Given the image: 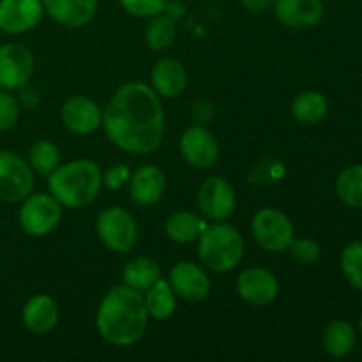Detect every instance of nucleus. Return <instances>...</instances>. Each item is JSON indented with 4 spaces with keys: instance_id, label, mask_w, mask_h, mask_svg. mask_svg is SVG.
Instances as JSON below:
<instances>
[{
    "instance_id": "28",
    "label": "nucleus",
    "mask_w": 362,
    "mask_h": 362,
    "mask_svg": "<svg viewBox=\"0 0 362 362\" xmlns=\"http://www.w3.org/2000/svg\"><path fill=\"white\" fill-rule=\"evenodd\" d=\"M28 165L39 175L48 177L60 165V154L55 144L48 140H39L28 148Z\"/></svg>"
},
{
    "instance_id": "21",
    "label": "nucleus",
    "mask_w": 362,
    "mask_h": 362,
    "mask_svg": "<svg viewBox=\"0 0 362 362\" xmlns=\"http://www.w3.org/2000/svg\"><path fill=\"white\" fill-rule=\"evenodd\" d=\"M356 329L346 320H334L322 332V349L334 359H343L356 346Z\"/></svg>"
},
{
    "instance_id": "5",
    "label": "nucleus",
    "mask_w": 362,
    "mask_h": 362,
    "mask_svg": "<svg viewBox=\"0 0 362 362\" xmlns=\"http://www.w3.org/2000/svg\"><path fill=\"white\" fill-rule=\"evenodd\" d=\"M62 218V205L46 193L28 194L18 211L20 228L30 237H45L57 228Z\"/></svg>"
},
{
    "instance_id": "12",
    "label": "nucleus",
    "mask_w": 362,
    "mask_h": 362,
    "mask_svg": "<svg viewBox=\"0 0 362 362\" xmlns=\"http://www.w3.org/2000/svg\"><path fill=\"white\" fill-rule=\"evenodd\" d=\"M237 292L244 303L251 306H265L278 296V279L267 269H246L237 279Z\"/></svg>"
},
{
    "instance_id": "27",
    "label": "nucleus",
    "mask_w": 362,
    "mask_h": 362,
    "mask_svg": "<svg viewBox=\"0 0 362 362\" xmlns=\"http://www.w3.org/2000/svg\"><path fill=\"white\" fill-rule=\"evenodd\" d=\"M177 34L175 20L168 14H156L152 16V21L147 25L145 30V42L152 52H161L168 48L173 42Z\"/></svg>"
},
{
    "instance_id": "4",
    "label": "nucleus",
    "mask_w": 362,
    "mask_h": 362,
    "mask_svg": "<svg viewBox=\"0 0 362 362\" xmlns=\"http://www.w3.org/2000/svg\"><path fill=\"white\" fill-rule=\"evenodd\" d=\"M244 255V240L239 230L226 223L207 226L198 237V257L214 272H228L239 265Z\"/></svg>"
},
{
    "instance_id": "3",
    "label": "nucleus",
    "mask_w": 362,
    "mask_h": 362,
    "mask_svg": "<svg viewBox=\"0 0 362 362\" xmlns=\"http://www.w3.org/2000/svg\"><path fill=\"white\" fill-rule=\"evenodd\" d=\"M103 186V173L90 159H74L59 165L48 175V191L62 207L81 209L95 200Z\"/></svg>"
},
{
    "instance_id": "6",
    "label": "nucleus",
    "mask_w": 362,
    "mask_h": 362,
    "mask_svg": "<svg viewBox=\"0 0 362 362\" xmlns=\"http://www.w3.org/2000/svg\"><path fill=\"white\" fill-rule=\"evenodd\" d=\"M99 240L115 253H127L138 240V226L133 216L122 207L105 209L95 223Z\"/></svg>"
},
{
    "instance_id": "34",
    "label": "nucleus",
    "mask_w": 362,
    "mask_h": 362,
    "mask_svg": "<svg viewBox=\"0 0 362 362\" xmlns=\"http://www.w3.org/2000/svg\"><path fill=\"white\" fill-rule=\"evenodd\" d=\"M240 4L251 13H265L271 9L274 0H240Z\"/></svg>"
},
{
    "instance_id": "14",
    "label": "nucleus",
    "mask_w": 362,
    "mask_h": 362,
    "mask_svg": "<svg viewBox=\"0 0 362 362\" xmlns=\"http://www.w3.org/2000/svg\"><path fill=\"white\" fill-rule=\"evenodd\" d=\"M60 119L71 133L92 134L101 127L103 113L95 101L85 95H74L64 103L60 110Z\"/></svg>"
},
{
    "instance_id": "16",
    "label": "nucleus",
    "mask_w": 362,
    "mask_h": 362,
    "mask_svg": "<svg viewBox=\"0 0 362 362\" xmlns=\"http://www.w3.org/2000/svg\"><path fill=\"white\" fill-rule=\"evenodd\" d=\"M276 18L288 28H311L324 18L322 0H274Z\"/></svg>"
},
{
    "instance_id": "15",
    "label": "nucleus",
    "mask_w": 362,
    "mask_h": 362,
    "mask_svg": "<svg viewBox=\"0 0 362 362\" xmlns=\"http://www.w3.org/2000/svg\"><path fill=\"white\" fill-rule=\"evenodd\" d=\"M168 283L175 296L186 300H204L211 292V279L207 272L193 262H180L173 265Z\"/></svg>"
},
{
    "instance_id": "17",
    "label": "nucleus",
    "mask_w": 362,
    "mask_h": 362,
    "mask_svg": "<svg viewBox=\"0 0 362 362\" xmlns=\"http://www.w3.org/2000/svg\"><path fill=\"white\" fill-rule=\"evenodd\" d=\"M166 189V175L159 166L145 165L129 177V194L141 207L161 200Z\"/></svg>"
},
{
    "instance_id": "25",
    "label": "nucleus",
    "mask_w": 362,
    "mask_h": 362,
    "mask_svg": "<svg viewBox=\"0 0 362 362\" xmlns=\"http://www.w3.org/2000/svg\"><path fill=\"white\" fill-rule=\"evenodd\" d=\"M327 113V99L318 90H306L292 103V115L300 124H317Z\"/></svg>"
},
{
    "instance_id": "9",
    "label": "nucleus",
    "mask_w": 362,
    "mask_h": 362,
    "mask_svg": "<svg viewBox=\"0 0 362 362\" xmlns=\"http://www.w3.org/2000/svg\"><path fill=\"white\" fill-rule=\"evenodd\" d=\"M34 73V57L20 42L0 45V88L16 90L27 85Z\"/></svg>"
},
{
    "instance_id": "31",
    "label": "nucleus",
    "mask_w": 362,
    "mask_h": 362,
    "mask_svg": "<svg viewBox=\"0 0 362 362\" xmlns=\"http://www.w3.org/2000/svg\"><path fill=\"white\" fill-rule=\"evenodd\" d=\"M286 251H290V257L303 265L315 264L320 258V246L313 239H296L293 237Z\"/></svg>"
},
{
    "instance_id": "8",
    "label": "nucleus",
    "mask_w": 362,
    "mask_h": 362,
    "mask_svg": "<svg viewBox=\"0 0 362 362\" xmlns=\"http://www.w3.org/2000/svg\"><path fill=\"white\" fill-rule=\"evenodd\" d=\"M34 189V170L23 158L11 151H0V200L23 202Z\"/></svg>"
},
{
    "instance_id": "20",
    "label": "nucleus",
    "mask_w": 362,
    "mask_h": 362,
    "mask_svg": "<svg viewBox=\"0 0 362 362\" xmlns=\"http://www.w3.org/2000/svg\"><path fill=\"white\" fill-rule=\"evenodd\" d=\"M152 88L158 95L166 99L179 98L186 87V69L175 59H161L151 71Z\"/></svg>"
},
{
    "instance_id": "18",
    "label": "nucleus",
    "mask_w": 362,
    "mask_h": 362,
    "mask_svg": "<svg viewBox=\"0 0 362 362\" xmlns=\"http://www.w3.org/2000/svg\"><path fill=\"white\" fill-rule=\"evenodd\" d=\"M46 13L69 28L83 27L90 23L98 9V0H41Z\"/></svg>"
},
{
    "instance_id": "23",
    "label": "nucleus",
    "mask_w": 362,
    "mask_h": 362,
    "mask_svg": "<svg viewBox=\"0 0 362 362\" xmlns=\"http://www.w3.org/2000/svg\"><path fill=\"white\" fill-rule=\"evenodd\" d=\"M205 228H207V225H205L204 219H202L200 216L187 211L175 212V214L170 216L165 223L166 235L180 244L198 240V237L202 235V232H204Z\"/></svg>"
},
{
    "instance_id": "32",
    "label": "nucleus",
    "mask_w": 362,
    "mask_h": 362,
    "mask_svg": "<svg viewBox=\"0 0 362 362\" xmlns=\"http://www.w3.org/2000/svg\"><path fill=\"white\" fill-rule=\"evenodd\" d=\"M20 119V103L9 92H0V131H9Z\"/></svg>"
},
{
    "instance_id": "10",
    "label": "nucleus",
    "mask_w": 362,
    "mask_h": 362,
    "mask_svg": "<svg viewBox=\"0 0 362 362\" xmlns=\"http://www.w3.org/2000/svg\"><path fill=\"white\" fill-rule=\"evenodd\" d=\"M198 207L205 218L223 221L235 211V191L223 177H211L198 189Z\"/></svg>"
},
{
    "instance_id": "24",
    "label": "nucleus",
    "mask_w": 362,
    "mask_h": 362,
    "mask_svg": "<svg viewBox=\"0 0 362 362\" xmlns=\"http://www.w3.org/2000/svg\"><path fill=\"white\" fill-rule=\"evenodd\" d=\"M144 300L148 317H152L154 320H166V318L172 317L177 308L175 292L172 290L170 283L161 278L147 290V296L144 297Z\"/></svg>"
},
{
    "instance_id": "35",
    "label": "nucleus",
    "mask_w": 362,
    "mask_h": 362,
    "mask_svg": "<svg viewBox=\"0 0 362 362\" xmlns=\"http://www.w3.org/2000/svg\"><path fill=\"white\" fill-rule=\"evenodd\" d=\"M359 325H361V334H362V315H361V324Z\"/></svg>"
},
{
    "instance_id": "11",
    "label": "nucleus",
    "mask_w": 362,
    "mask_h": 362,
    "mask_svg": "<svg viewBox=\"0 0 362 362\" xmlns=\"http://www.w3.org/2000/svg\"><path fill=\"white\" fill-rule=\"evenodd\" d=\"M180 154L194 168H211L219 158V145L214 134L204 126H193L180 136Z\"/></svg>"
},
{
    "instance_id": "33",
    "label": "nucleus",
    "mask_w": 362,
    "mask_h": 362,
    "mask_svg": "<svg viewBox=\"0 0 362 362\" xmlns=\"http://www.w3.org/2000/svg\"><path fill=\"white\" fill-rule=\"evenodd\" d=\"M129 177L131 175L127 166L117 165L105 173V177H103V184H106V187H110V189H119V187H122L124 184L129 180Z\"/></svg>"
},
{
    "instance_id": "19",
    "label": "nucleus",
    "mask_w": 362,
    "mask_h": 362,
    "mask_svg": "<svg viewBox=\"0 0 362 362\" xmlns=\"http://www.w3.org/2000/svg\"><path fill=\"white\" fill-rule=\"evenodd\" d=\"M21 322L34 334H46L59 322V306L55 299L46 293H37L25 303Z\"/></svg>"
},
{
    "instance_id": "30",
    "label": "nucleus",
    "mask_w": 362,
    "mask_h": 362,
    "mask_svg": "<svg viewBox=\"0 0 362 362\" xmlns=\"http://www.w3.org/2000/svg\"><path fill=\"white\" fill-rule=\"evenodd\" d=\"M124 11L138 18H152L168 7V0H119Z\"/></svg>"
},
{
    "instance_id": "26",
    "label": "nucleus",
    "mask_w": 362,
    "mask_h": 362,
    "mask_svg": "<svg viewBox=\"0 0 362 362\" xmlns=\"http://www.w3.org/2000/svg\"><path fill=\"white\" fill-rule=\"evenodd\" d=\"M336 193L339 200L352 209H362V165L343 170L336 180Z\"/></svg>"
},
{
    "instance_id": "2",
    "label": "nucleus",
    "mask_w": 362,
    "mask_h": 362,
    "mask_svg": "<svg viewBox=\"0 0 362 362\" xmlns=\"http://www.w3.org/2000/svg\"><path fill=\"white\" fill-rule=\"evenodd\" d=\"M148 313L140 292L126 285L113 286L95 313V327L101 338L113 346H127L141 339Z\"/></svg>"
},
{
    "instance_id": "1",
    "label": "nucleus",
    "mask_w": 362,
    "mask_h": 362,
    "mask_svg": "<svg viewBox=\"0 0 362 362\" xmlns=\"http://www.w3.org/2000/svg\"><path fill=\"white\" fill-rule=\"evenodd\" d=\"M103 129L115 147L151 154L165 136V112L154 88L131 81L113 94L103 112Z\"/></svg>"
},
{
    "instance_id": "22",
    "label": "nucleus",
    "mask_w": 362,
    "mask_h": 362,
    "mask_svg": "<svg viewBox=\"0 0 362 362\" xmlns=\"http://www.w3.org/2000/svg\"><path fill=\"white\" fill-rule=\"evenodd\" d=\"M158 262L148 257H138L127 262L122 271V283L136 292H147L152 285L159 279Z\"/></svg>"
},
{
    "instance_id": "29",
    "label": "nucleus",
    "mask_w": 362,
    "mask_h": 362,
    "mask_svg": "<svg viewBox=\"0 0 362 362\" xmlns=\"http://www.w3.org/2000/svg\"><path fill=\"white\" fill-rule=\"evenodd\" d=\"M339 264H341V271L346 281L354 288L362 292V240H356V243L345 246V250L341 251Z\"/></svg>"
},
{
    "instance_id": "13",
    "label": "nucleus",
    "mask_w": 362,
    "mask_h": 362,
    "mask_svg": "<svg viewBox=\"0 0 362 362\" xmlns=\"http://www.w3.org/2000/svg\"><path fill=\"white\" fill-rule=\"evenodd\" d=\"M41 0H0V30L23 34L34 28L42 16Z\"/></svg>"
},
{
    "instance_id": "7",
    "label": "nucleus",
    "mask_w": 362,
    "mask_h": 362,
    "mask_svg": "<svg viewBox=\"0 0 362 362\" xmlns=\"http://www.w3.org/2000/svg\"><path fill=\"white\" fill-rule=\"evenodd\" d=\"M251 232H253L255 240L265 251H271V253L286 251L293 237H296V230H293L288 216L283 214L278 209L271 207L260 209L253 216Z\"/></svg>"
}]
</instances>
